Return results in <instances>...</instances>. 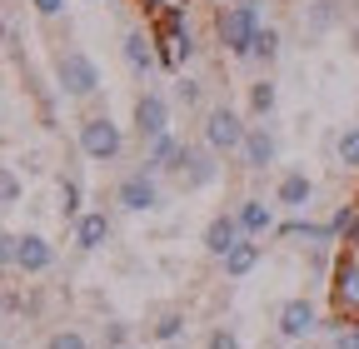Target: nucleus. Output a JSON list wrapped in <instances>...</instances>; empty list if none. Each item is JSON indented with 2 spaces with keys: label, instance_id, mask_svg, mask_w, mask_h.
<instances>
[{
  "label": "nucleus",
  "instance_id": "nucleus-34",
  "mask_svg": "<svg viewBox=\"0 0 359 349\" xmlns=\"http://www.w3.org/2000/svg\"><path fill=\"white\" fill-rule=\"evenodd\" d=\"M219 6H240V0H219Z\"/></svg>",
  "mask_w": 359,
  "mask_h": 349
},
{
  "label": "nucleus",
  "instance_id": "nucleus-23",
  "mask_svg": "<svg viewBox=\"0 0 359 349\" xmlns=\"http://www.w3.org/2000/svg\"><path fill=\"white\" fill-rule=\"evenodd\" d=\"M334 155H339V165H344V170H354V174H359V125H344V130H339Z\"/></svg>",
  "mask_w": 359,
  "mask_h": 349
},
{
  "label": "nucleus",
  "instance_id": "nucleus-24",
  "mask_svg": "<svg viewBox=\"0 0 359 349\" xmlns=\"http://www.w3.org/2000/svg\"><path fill=\"white\" fill-rule=\"evenodd\" d=\"M180 334H185V315H180V310H165V315L150 324V339H160V344H175Z\"/></svg>",
  "mask_w": 359,
  "mask_h": 349
},
{
  "label": "nucleus",
  "instance_id": "nucleus-17",
  "mask_svg": "<svg viewBox=\"0 0 359 349\" xmlns=\"http://www.w3.org/2000/svg\"><path fill=\"white\" fill-rule=\"evenodd\" d=\"M235 220H240V230H245L250 240H259V235H269V230H280V225H275V210H269L259 195H250V200L235 205Z\"/></svg>",
  "mask_w": 359,
  "mask_h": 349
},
{
  "label": "nucleus",
  "instance_id": "nucleus-30",
  "mask_svg": "<svg viewBox=\"0 0 359 349\" xmlns=\"http://www.w3.org/2000/svg\"><path fill=\"white\" fill-rule=\"evenodd\" d=\"M65 6H70V0H30V11H35L40 20H55V15H65Z\"/></svg>",
  "mask_w": 359,
  "mask_h": 349
},
{
  "label": "nucleus",
  "instance_id": "nucleus-12",
  "mask_svg": "<svg viewBox=\"0 0 359 349\" xmlns=\"http://www.w3.org/2000/svg\"><path fill=\"white\" fill-rule=\"evenodd\" d=\"M309 200H314V180H309L304 170H285V174H280V185H275V205L290 210V214H304Z\"/></svg>",
  "mask_w": 359,
  "mask_h": 349
},
{
  "label": "nucleus",
  "instance_id": "nucleus-20",
  "mask_svg": "<svg viewBox=\"0 0 359 349\" xmlns=\"http://www.w3.org/2000/svg\"><path fill=\"white\" fill-rule=\"evenodd\" d=\"M304 25H309V35H330L339 25V0H309V6H304Z\"/></svg>",
  "mask_w": 359,
  "mask_h": 349
},
{
  "label": "nucleus",
  "instance_id": "nucleus-32",
  "mask_svg": "<svg viewBox=\"0 0 359 349\" xmlns=\"http://www.w3.org/2000/svg\"><path fill=\"white\" fill-rule=\"evenodd\" d=\"M334 349H359V324H344V329H334Z\"/></svg>",
  "mask_w": 359,
  "mask_h": 349
},
{
  "label": "nucleus",
  "instance_id": "nucleus-8",
  "mask_svg": "<svg viewBox=\"0 0 359 349\" xmlns=\"http://www.w3.org/2000/svg\"><path fill=\"white\" fill-rule=\"evenodd\" d=\"M275 329H280V339H309L314 329H320V310H314V299H304V294L285 299L280 315H275Z\"/></svg>",
  "mask_w": 359,
  "mask_h": 349
},
{
  "label": "nucleus",
  "instance_id": "nucleus-21",
  "mask_svg": "<svg viewBox=\"0 0 359 349\" xmlns=\"http://www.w3.org/2000/svg\"><path fill=\"white\" fill-rule=\"evenodd\" d=\"M280 50H285V35H280V25H259L250 60H259V65H275V60H280Z\"/></svg>",
  "mask_w": 359,
  "mask_h": 349
},
{
  "label": "nucleus",
  "instance_id": "nucleus-31",
  "mask_svg": "<svg viewBox=\"0 0 359 349\" xmlns=\"http://www.w3.org/2000/svg\"><path fill=\"white\" fill-rule=\"evenodd\" d=\"M15 245H20V235H6V230H0V270L15 265Z\"/></svg>",
  "mask_w": 359,
  "mask_h": 349
},
{
  "label": "nucleus",
  "instance_id": "nucleus-11",
  "mask_svg": "<svg viewBox=\"0 0 359 349\" xmlns=\"http://www.w3.org/2000/svg\"><path fill=\"white\" fill-rule=\"evenodd\" d=\"M334 315L359 320V254H344L334 270Z\"/></svg>",
  "mask_w": 359,
  "mask_h": 349
},
{
  "label": "nucleus",
  "instance_id": "nucleus-1",
  "mask_svg": "<svg viewBox=\"0 0 359 349\" xmlns=\"http://www.w3.org/2000/svg\"><path fill=\"white\" fill-rule=\"evenodd\" d=\"M259 25H264V20H259V0H240V6H224V11L215 15V40L224 46V55L250 60Z\"/></svg>",
  "mask_w": 359,
  "mask_h": 349
},
{
  "label": "nucleus",
  "instance_id": "nucleus-25",
  "mask_svg": "<svg viewBox=\"0 0 359 349\" xmlns=\"http://www.w3.org/2000/svg\"><path fill=\"white\" fill-rule=\"evenodd\" d=\"M100 339H105V349H135L130 339H135V329H130V320H105V329H100Z\"/></svg>",
  "mask_w": 359,
  "mask_h": 349
},
{
  "label": "nucleus",
  "instance_id": "nucleus-37",
  "mask_svg": "<svg viewBox=\"0 0 359 349\" xmlns=\"http://www.w3.org/2000/svg\"><path fill=\"white\" fill-rule=\"evenodd\" d=\"M354 324H359V320H354Z\"/></svg>",
  "mask_w": 359,
  "mask_h": 349
},
{
  "label": "nucleus",
  "instance_id": "nucleus-26",
  "mask_svg": "<svg viewBox=\"0 0 359 349\" xmlns=\"http://www.w3.org/2000/svg\"><path fill=\"white\" fill-rule=\"evenodd\" d=\"M45 349H90V339L80 329H55L50 339H45Z\"/></svg>",
  "mask_w": 359,
  "mask_h": 349
},
{
  "label": "nucleus",
  "instance_id": "nucleus-36",
  "mask_svg": "<svg viewBox=\"0 0 359 349\" xmlns=\"http://www.w3.org/2000/svg\"><path fill=\"white\" fill-rule=\"evenodd\" d=\"M339 6H344V0H339Z\"/></svg>",
  "mask_w": 359,
  "mask_h": 349
},
{
  "label": "nucleus",
  "instance_id": "nucleus-3",
  "mask_svg": "<svg viewBox=\"0 0 359 349\" xmlns=\"http://www.w3.org/2000/svg\"><path fill=\"white\" fill-rule=\"evenodd\" d=\"M245 135H250V125H245V115H240L235 105H210V110H205L200 140H205L215 155H240Z\"/></svg>",
  "mask_w": 359,
  "mask_h": 349
},
{
  "label": "nucleus",
  "instance_id": "nucleus-2",
  "mask_svg": "<svg viewBox=\"0 0 359 349\" xmlns=\"http://www.w3.org/2000/svg\"><path fill=\"white\" fill-rule=\"evenodd\" d=\"M55 90L65 100H90L100 90V65L90 60L85 50H60L55 55Z\"/></svg>",
  "mask_w": 359,
  "mask_h": 349
},
{
  "label": "nucleus",
  "instance_id": "nucleus-27",
  "mask_svg": "<svg viewBox=\"0 0 359 349\" xmlns=\"http://www.w3.org/2000/svg\"><path fill=\"white\" fill-rule=\"evenodd\" d=\"M20 200V174L11 165H0V205H15Z\"/></svg>",
  "mask_w": 359,
  "mask_h": 349
},
{
  "label": "nucleus",
  "instance_id": "nucleus-5",
  "mask_svg": "<svg viewBox=\"0 0 359 349\" xmlns=\"http://www.w3.org/2000/svg\"><path fill=\"white\" fill-rule=\"evenodd\" d=\"M115 205H120L125 214H150V210L160 205V174H150V170H130L125 180L115 185Z\"/></svg>",
  "mask_w": 359,
  "mask_h": 349
},
{
  "label": "nucleus",
  "instance_id": "nucleus-22",
  "mask_svg": "<svg viewBox=\"0 0 359 349\" xmlns=\"http://www.w3.org/2000/svg\"><path fill=\"white\" fill-rule=\"evenodd\" d=\"M80 214H85V190H80V180H70V174H65V180H60V220L75 225Z\"/></svg>",
  "mask_w": 359,
  "mask_h": 349
},
{
  "label": "nucleus",
  "instance_id": "nucleus-19",
  "mask_svg": "<svg viewBox=\"0 0 359 349\" xmlns=\"http://www.w3.org/2000/svg\"><path fill=\"white\" fill-rule=\"evenodd\" d=\"M219 265H224V275H230V280H245V275L259 265V240H250V235H245V240H240L230 254L219 259Z\"/></svg>",
  "mask_w": 359,
  "mask_h": 349
},
{
  "label": "nucleus",
  "instance_id": "nucleus-4",
  "mask_svg": "<svg viewBox=\"0 0 359 349\" xmlns=\"http://www.w3.org/2000/svg\"><path fill=\"white\" fill-rule=\"evenodd\" d=\"M120 150H125V130L110 115H85L80 120V155L85 160L110 165V160H120Z\"/></svg>",
  "mask_w": 359,
  "mask_h": 349
},
{
  "label": "nucleus",
  "instance_id": "nucleus-35",
  "mask_svg": "<svg viewBox=\"0 0 359 349\" xmlns=\"http://www.w3.org/2000/svg\"><path fill=\"white\" fill-rule=\"evenodd\" d=\"M0 349H11V344H6V339H0Z\"/></svg>",
  "mask_w": 359,
  "mask_h": 349
},
{
  "label": "nucleus",
  "instance_id": "nucleus-33",
  "mask_svg": "<svg viewBox=\"0 0 359 349\" xmlns=\"http://www.w3.org/2000/svg\"><path fill=\"white\" fill-rule=\"evenodd\" d=\"M349 50H354V55H359V25H354V30H349Z\"/></svg>",
  "mask_w": 359,
  "mask_h": 349
},
{
  "label": "nucleus",
  "instance_id": "nucleus-28",
  "mask_svg": "<svg viewBox=\"0 0 359 349\" xmlns=\"http://www.w3.org/2000/svg\"><path fill=\"white\" fill-rule=\"evenodd\" d=\"M205 349H240V334H235L230 324H215V329L205 334Z\"/></svg>",
  "mask_w": 359,
  "mask_h": 349
},
{
  "label": "nucleus",
  "instance_id": "nucleus-14",
  "mask_svg": "<svg viewBox=\"0 0 359 349\" xmlns=\"http://www.w3.org/2000/svg\"><path fill=\"white\" fill-rule=\"evenodd\" d=\"M240 240H245V230H240V220H235V210H230V214H215V220L205 225V254H215V259H224Z\"/></svg>",
  "mask_w": 359,
  "mask_h": 349
},
{
  "label": "nucleus",
  "instance_id": "nucleus-13",
  "mask_svg": "<svg viewBox=\"0 0 359 349\" xmlns=\"http://www.w3.org/2000/svg\"><path fill=\"white\" fill-rule=\"evenodd\" d=\"M125 65L135 70V75H150L155 65H160V50H155V30H125Z\"/></svg>",
  "mask_w": 359,
  "mask_h": 349
},
{
  "label": "nucleus",
  "instance_id": "nucleus-9",
  "mask_svg": "<svg viewBox=\"0 0 359 349\" xmlns=\"http://www.w3.org/2000/svg\"><path fill=\"white\" fill-rule=\"evenodd\" d=\"M15 270L20 275H50L55 270V245L45 235H35V230H25L20 245H15Z\"/></svg>",
  "mask_w": 359,
  "mask_h": 349
},
{
  "label": "nucleus",
  "instance_id": "nucleus-18",
  "mask_svg": "<svg viewBox=\"0 0 359 349\" xmlns=\"http://www.w3.org/2000/svg\"><path fill=\"white\" fill-rule=\"evenodd\" d=\"M245 105H250V115H255V120H269V115H275V105H280V85L269 80V75H259V80L250 85Z\"/></svg>",
  "mask_w": 359,
  "mask_h": 349
},
{
  "label": "nucleus",
  "instance_id": "nucleus-29",
  "mask_svg": "<svg viewBox=\"0 0 359 349\" xmlns=\"http://www.w3.org/2000/svg\"><path fill=\"white\" fill-rule=\"evenodd\" d=\"M175 95H180V105H200V95H205V90H200V80L180 75V80H175Z\"/></svg>",
  "mask_w": 359,
  "mask_h": 349
},
{
  "label": "nucleus",
  "instance_id": "nucleus-10",
  "mask_svg": "<svg viewBox=\"0 0 359 349\" xmlns=\"http://www.w3.org/2000/svg\"><path fill=\"white\" fill-rule=\"evenodd\" d=\"M275 155H280L275 130H269V125H250V135H245V145H240V165H245L250 174H259V170L275 165Z\"/></svg>",
  "mask_w": 359,
  "mask_h": 349
},
{
  "label": "nucleus",
  "instance_id": "nucleus-16",
  "mask_svg": "<svg viewBox=\"0 0 359 349\" xmlns=\"http://www.w3.org/2000/svg\"><path fill=\"white\" fill-rule=\"evenodd\" d=\"M180 155H185V140L175 135H160V140H150L145 145V165L140 170H150V174H170V170H180Z\"/></svg>",
  "mask_w": 359,
  "mask_h": 349
},
{
  "label": "nucleus",
  "instance_id": "nucleus-7",
  "mask_svg": "<svg viewBox=\"0 0 359 349\" xmlns=\"http://www.w3.org/2000/svg\"><path fill=\"white\" fill-rule=\"evenodd\" d=\"M135 135H140L145 145L170 135V100L160 90H140V95H135Z\"/></svg>",
  "mask_w": 359,
  "mask_h": 349
},
{
  "label": "nucleus",
  "instance_id": "nucleus-6",
  "mask_svg": "<svg viewBox=\"0 0 359 349\" xmlns=\"http://www.w3.org/2000/svg\"><path fill=\"white\" fill-rule=\"evenodd\" d=\"M180 190H210L219 180V155L200 140V145H185V155H180Z\"/></svg>",
  "mask_w": 359,
  "mask_h": 349
},
{
  "label": "nucleus",
  "instance_id": "nucleus-15",
  "mask_svg": "<svg viewBox=\"0 0 359 349\" xmlns=\"http://www.w3.org/2000/svg\"><path fill=\"white\" fill-rule=\"evenodd\" d=\"M70 240H75V249H85V254L100 249V245L110 240V214H105V210H85L80 220L70 225Z\"/></svg>",
  "mask_w": 359,
  "mask_h": 349
}]
</instances>
